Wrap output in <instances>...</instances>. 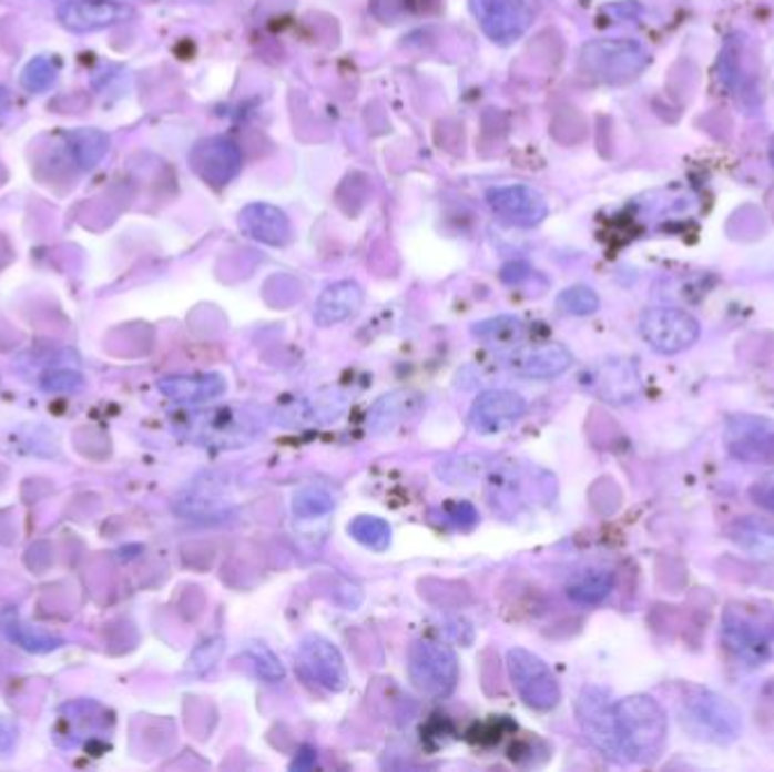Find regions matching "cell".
Masks as SVG:
<instances>
[{"instance_id":"7","label":"cell","mask_w":774,"mask_h":772,"mask_svg":"<svg viewBox=\"0 0 774 772\" xmlns=\"http://www.w3.org/2000/svg\"><path fill=\"white\" fill-rule=\"evenodd\" d=\"M576 715L587 741L602 756L614 759V761L625 759L621 737H619V725H617V709L610 693L595 684L584 687L576 702Z\"/></svg>"},{"instance_id":"35","label":"cell","mask_w":774,"mask_h":772,"mask_svg":"<svg viewBox=\"0 0 774 772\" xmlns=\"http://www.w3.org/2000/svg\"><path fill=\"white\" fill-rule=\"evenodd\" d=\"M752 499L756 506L772 510L774 512V474L763 476L754 487H752Z\"/></svg>"},{"instance_id":"32","label":"cell","mask_w":774,"mask_h":772,"mask_svg":"<svg viewBox=\"0 0 774 772\" xmlns=\"http://www.w3.org/2000/svg\"><path fill=\"white\" fill-rule=\"evenodd\" d=\"M54 80H58V69H54V64L48 58H34L21 75V84L30 93L48 91L54 84Z\"/></svg>"},{"instance_id":"23","label":"cell","mask_w":774,"mask_h":772,"mask_svg":"<svg viewBox=\"0 0 774 772\" xmlns=\"http://www.w3.org/2000/svg\"><path fill=\"white\" fill-rule=\"evenodd\" d=\"M471 334L482 345H489L496 349H515L523 345L526 324L515 315H496V317L476 322L471 326Z\"/></svg>"},{"instance_id":"25","label":"cell","mask_w":774,"mask_h":772,"mask_svg":"<svg viewBox=\"0 0 774 772\" xmlns=\"http://www.w3.org/2000/svg\"><path fill=\"white\" fill-rule=\"evenodd\" d=\"M69 141L78 165L84 171H91L93 165H98L109 148V139L100 130H78L69 136Z\"/></svg>"},{"instance_id":"17","label":"cell","mask_w":774,"mask_h":772,"mask_svg":"<svg viewBox=\"0 0 774 772\" xmlns=\"http://www.w3.org/2000/svg\"><path fill=\"white\" fill-rule=\"evenodd\" d=\"M238 225L245 236L269 247H284L293 241L291 217L269 202L247 204L238 215Z\"/></svg>"},{"instance_id":"19","label":"cell","mask_w":774,"mask_h":772,"mask_svg":"<svg viewBox=\"0 0 774 772\" xmlns=\"http://www.w3.org/2000/svg\"><path fill=\"white\" fill-rule=\"evenodd\" d=\"M159 390L177 404H206L223 397L227 390V378L217 372L206 374H180L159 380Z\"/></svg>"},{"instance_id":"14","label":"cell","mask_w":774,"mask_h":772,"mask_svg":"<svg viewBox=\"0 0 774 772\" xmlns=\"http://www.w3.org/2000/svg\"><path fill=\"white\" fill-rule=\"evenodd\" d=\"M487 204L496 215L517 227H537L548 217V202L537 189L526 184L489 189Z\"/></svg>"},{"instance_id":"26","label":"cell","mask_w":774,"mask_h":772,"mask_svg":"<svg viewBox=\"0 0 774 772\" xmlns=\"http://www.w3.org/2000/svg\"><path fill=\"white\" fill-rule=\"evenodd\" d=\"M334 508H336L334 494H330L322 485L302 487L295 494V499H293V512L299 519H317V517H324L328 512H334Z\"/></svg>"},{"instance_id":"24","label":"cell","mask_w":774,"mask_h":772,"mask_svg":"<svg viewBox=\"0 0 774 772\" xmlns=\"http://www.w3.org/2000/svg\"><path fill=\"white\" fill-rule=\"evenodd\" d=\"M614 589V573L604 569H582L567 582V593L580 605H598Z\"/></svg>"},{"instance_id":"3","label":"cell","mask_w":774,"mask_h":772,"mask_svg":"<svg viewBox=\"0 0 774 772\" xmlns=\"http://www.w3.org/2000/svg\"><path fill=\"white\" fill-rule=\"evenodd\" d=\"M723 646L747 667L774 659V614L758 605L730 602L723 614Z\"/></svg>"},{"instance_id":"4","label":"cell","mask_w":774,"mask_h":772,"mask_svg":"<svg viewBox=\"0 0 774 772\" xmlns=\"http://www.w3.org/2000/svg\"><path fill=\"white\" fill-rule=\"evenodd\" d=\"M265 426L267 419L263 413L243 406H227L195 415L189 421L186 433L189 439L204 447L238 449L256 439L265 430Z\"/></svg>"},{"instance_id":"8","label":"cell","mask_w":774,"mask_h":772,"mask_svg":"<svg viewBox=\"0 0 774 772\" xmlns=\"http://www.w3.org/2000/svg\"><path fill=\"white\" fill-rule=\"evenodd\" d=\"M508 673L519 698L537 711L556 709L562 700V689L546 661L526 648L508 652Z\"/></svg>"},{"instance_id":"1","label":"cell","mask_w":774,"mask_h":772,"mask_svg":"<svg viewBox=\"0 0 774 772\" xmlns=\"http://www.w3.org/2000/svg\"><path fill=\"white\" fill-rule=\"evenodd\" d=\"M623 754L636 763H652L666 745V711L652 695H628L614 702Z\"/></svg>"},{"instance_id":"16","label":"cell","mask_w":774,"mask_h":772,"mask_svg":"<svg viewBox=\"0 0 774 772\" xmlns=\"http://www.w3.org/2000/svg\"><path fill=\"white\" fill-rule=\"evenodd\" d=\"M526 410V399L512 390H485L471 404L469 424L476 433L496 435L519 424Z\"/></svg>"},{"instance_id":"15","label":"cell","mask_w":774,"mask_h":772,"mask_svg":"<svg viewBox=\"0 0 774 772\" xmlns=\"http://www.w3.org/2000/svg\"><path fill=\"white\" fill-rule=\"evenodd\" d=\"M503 365L519 378L530 380H548L558 378L573 365V354L569 347L560 343H543V345H519L510 349Z\"/></svg>"},{"instance_id":"18","label":"cell","mask_w":774,"mask_h":772,"mask_svg":"<svg viewBox=\"0 0 774 772\" xmlns=\"http://www.w3.org/2000/svg\"><path fill=\"white\" fill-rule=\"evenodd\" d=\"M132 14L130 8L114 0H69L60 6L58 19L71 32H95L125 21Z\"/></svg>"},{"instance_id":"6","label":"cell","mask_w":774,"mask_h":772,"mask_svg":"<svg viewBox=\"0 0 774 772\" xmlns=\"http://www.w3.org/2000/svg\"><path fill=\"white\" fill-rule=\"evenodd\" d=\"M408 678L426 698H447L456 691L460 669L456 652L430 639H417L408 648Z\"/></svg>"},{"instance_id":"22","label":"cell","mask_w":774,"mask_h":772,"mask_svg":"<svg viewBox=\"0 0 774 772\" xmlns=\"http://www.w3.org/2000/svg\"><path fill=\"white\" fill-rule=\"evenodd\" d=\"M421 408V397L417 393L410 390H397L380 397L369 415H367V428L374 435H385L393 433L395 428H399L404 421H408L410 417L417 415V410Z\"/></svg>"},{"instance_id":"37","label":"cell","mask_w":774,"mask_h":772,"mask_svg":"<svg viewBox=\"0 0 774 772\" xmlns=\"http://www.w3.org/2000/svg\"><path fill=\"white\" fill-rule=\"evenodd\" d=\"M770 163H772V169H774V136L770 139Z\"/></svg>"},{"instance_id":"21","label":"cell","mask_w":774,"mask_h":772,"mask_svg":"<svg viewBox=\"0 0 774 772\" xmlns=\"http://www.w3.org/2000/svg\"><path fill=\"white\" fill-rule=\"evenodd\" d=\"M217 482L220 480L213 478L195 480L177 499V512L191 519L225 517L232 501L225 496V487H220Z\"/></svg>"},{"instance_id":"30","label":"cell","mask_w":774,"mask_h":772,"mask_svg":"<svg viewBox=\"0 0 774 772\" xmlns=\"http://www.w3.org/2000/svg\"><path fill=\"white\" fill-rule=\"evenodd\" d=\"M245 654L252 661V667L261 680L274 684V682H282L286 678V669L282 664V659L276 657L267 646L252 643L245 648Z\"/></svg>"},{"instance_id":"12","label":"cell","mask_w":774,"mask_h":772,"mask_svg":"<svg viewBox=\"0 0 774 772\" xmlns=\"http://www.w3.org/2000/svg\"><path fill=\"white\" fill-rule=\"evenodd\" d=\"M480 30L493 43H515L530 23V10L523 0H469Z\"/></svg>"},{"instance_id":"33","label":"cell","mask_w":774,"mask_h":772,"mask_svg":"<svg viewBox=\"0 0 774 772\" xmlns=\"http://www.w3.org/2000/svg\"><path fill=\"white\" fill-rule=\"evenodd\" d=\"M223 650H225V639H223V637H213V639H208L206 643H202V646L193 652V657H191V661H189V669H191L193 673H204V671L213 669V667L217 664V659L223 657Z\"/></svg>"},{"instance_id":"5","label":"cell","mask_w":774,"mask_h":772,"mask_svg":"<svg viewBox=\"0 0 774 772\" xmlns=\"http://www.w3.org/2000/svg\"><path fill=\"white\" fill-rule=\"evenodd\" d=\"M650 64L645 48L632 39L589 41L580 52V69L604 84H628Z\"/></svg>"},{"instance_id":"20","label":"cell","mask_w":774,"mask_h":772,"mask_svg":"<svg viewBox=\"0 0 774 772\" xmlns=\"http://www.w3.org/2000/svg\"><path fill=\"white\" fill-rule=\"evenodd\" d=\"M365 293L356 282H336L326 286L315 302V324L317 326H336L358 315L363 308Z\"/></svg>"},{"instance_id":"9","label":"cell","mask_w":774,"mask_h":772,"mask_svg":"<svg viewBox=\"0 0 774 772\" xmlns=\"http://www.w3.org/2000/svg\"><path fill=\"white\" fill-rule=\"evenodd\" d=\"M639 331L643 341L659 354H680L700 338V324L693 315L680 308H648L641 315Z\"/></svg>"},{"instance_id":"10","label":"cell","mask_w":774,"mask_h":772,"mask_svg":"<svg viewBox=\"0 0 774 772\" xmlns=\"http://www.w3.org/2000/svg\"><path fill=\"white\" fill-rule=\"evenodd\" d=\"M189 161H191L193 173L202 182H206L208 186H215V189H223L232 180H236L241 173V165H243L241 148L232 139H225V136L202 139L191 150Z\"/></svg>"},{"instance_id":"2","label":"cell","mask_w":774,"mask_h":772,"mask_svg":"<svg viewBox=\"0 0 774 772\" xmlns=\"http://www.w3.org/2000/svg\"><path fill=\"white\" fill-rule=\"evenodd\" d=\"M684 730L706 743L730 745L743 732V715L734 702L702 687H684L680 698Z\"/></svg>"},{"instance_id":"34","label":"cell","mask_w":774,"mask_h":772,"mask_svg":"<svg viewBox=\"0 0 774 772\" xmlns=\"http://www.w3.org/2000/svg\"><path fill=\"white\" fill-rule=\"evenodd\" d=\"M445 512H447V517L451 519V524H454L456 528H471V526L478 524V512H476V508H473L471 504H467V501H458V504L449 506Z\"/></svg>"},{"instance_id":"11","label":"cell","mask_w":774,"mask_h":772,"mask_svg":"<svg viewBox=\"0 0 774 772\" xmlns=\"http://www.w3.org/2000/svg\"><path fill=\"white\" fill-rule=\"evenodd\" d=\"M299 667L304 673L315 680L319 687L340 693L349 684V673L345 657L338 650L334 641H328L326 637L319 634H308L302 639L299 650H297Z\"/></svg>"},{"instance_id":"27","label":"cell","mask_w":774,"mask_h":772,"mask_svg":"<svg viewBox=\"0 0 774 772\" xmlns=\"http://www.w3.org/2000/svg\"><path fill=\"white\" fill-rule=\"evenodd\" d=\"M623 363H614L612 369H604L600 376V397L610 402H630L639 393V383L634 372L621 369Z\"/></svg>"},{"instance_id":"28","label":"cell","mask_w":774,"mask_h":772,"mask_svg":"<svg viewBox=\"0 0 774 772\" xmlns=\"http://www.w3.org/2000/svg\"><path fill=\"white\" fill-rule=\"evenodd\" d=\"M349 535L371 548V550H385L387 546H390L393 541V528L390 524H387L385 519L380 517H371V515H363V517H356L352 524H349Z\"/></svg>"},{"instance_id":"13","label":"cell","mask_w":774,"mask_h":772,"mask_svg":"<svg viewBox=\"0 0 774 772\" xmlns=\"http://www.w3.org/2000/svg\"><path fill=\"white\" fill-rule=\"evenodd\" d=\"M725 445L743 463H774V421L754 415H736L727 421Z\"/></svg>"},{"instance_id":"36","label":"cell","mask_w":774,"mask_h":772,"mask_svg":"<svg viewBox=\"0 0 774 772\" xmlns=\"http://www.w3.org/2000/svg\"><path fill=\"white\" fill-rule=\"evenodd\" d=\"M14 741H17L14 725L6 719H0V756H6L14 748Z\"/></svg>"},{"instance_id":"29","label":"cell","mask_w":774,"mask_h":772,"mask_svg":"<svg viewBox=\"0 0 774 772\" xmlns=\"http://www.w3.org/2000/svg\"><path fill=\"white\" fill-rule=\"evenodd\" d=\"M730 535L743 548L758 550V553H765V550H774V526H770L765 521L747 517V519L734 524Z\"/></svg>"},{"instance_id":"31","label":"cell","mask_w":774,"mask_h":772,"mask_svg":"<svg viewBox=\"0 0 774 772\" xmlns=\"http://www.w3.org/2000/svg\"><path fill=\"white\" fill-rule=\"evenodd\" d=\"M558 306L569 315L584 317V315H593L600 308V299L595 291H591L589 286H571L560 293Z\"/></svg>"}]
</instances>
